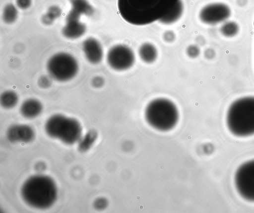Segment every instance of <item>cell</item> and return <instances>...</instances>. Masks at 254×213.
<instances>
[{
    "label": "cell",
    "instance_id": "6da1fadb",
    "mask_svg": "<svg viewBox=\"0 0 254 213\" xmlns=\"http://www.w3.org/2000/svg\"><path fill=\"white\" fill-rule=\"evenodd\" d=\"M179 0H118V8L126 22L141 26L158 21Z\"/></svg>",
    "mask_w": 254,
    "mask_h": 213
},
{
    "label": "cell",
    "instance_id": "7a4b0ae2",
    "mask_svg": "<svg viewBox=\"0 0 254 213\" xmlns=\"http://www.w3.org/2000/svg\"><path fill=\"white\" fill-rule=\"evenodd\" d=\"M21 195L29 206L46 209L55 203L58 190L55 181L49 176L36 175L28 178L23 184Z\"/></svg>",
    "mask_w": 254,
    "mask_h": 213
},
{
    "label": "cell",
    "instance_id": "3957f363",
    "mask_svg": "<svg viewBox=\"0 0 254 213\" xmlns=\"http://www.w3.org/2000/svg\"><path fill=\"white\" fill-rule=\"evenodd\" d=\"M227 127L238 137L254 135V96L239 98L229 106L226 113Z\"/></svg>",
    "mask_w": 254,
    "mask_h": 213
},
{
    "label": "cell",
    "instance_id": "277c9868",
    "mask_svg": "<svg viewBox=\"0 0 254 213\" xmlns=\"http://www.w3.org/2000/svg\"><path fill=\"white\" fill-rule=\"evenodd\" d=\"M145 118L147 123L160 131H168L178 122L179 113L175 103L166 98L151 100L145 109Z\"/></svg>",
    "mask_w": 254,
    "mask_h": 213
},
{
    "label": "cell",
    "instance_id": "5b68a950",
    "mask_svg": "<svg viewBox=\"0 0 254 213\" xmlns=\"http://www.w3.org/2000/svg\"><path fill=\"white\" fill-rule=\"evenodd\" d=\"M47 134L66 144L78 142L82 137V129L79 122L75 119L62 114H55L50 117L45 124Z\"/></svg>",
    "mask_w": 254,
    "mask_h": 213
},
{
    "label": "cell",
    "instance_id": "8992f818",
    "mask_svg": "<svg viewBox=\"0 0 254 213\" xmlns=\"http://www.w3.org/2000/svg\"><path fill=\"white\" fill-rule=\"evenodd\" d=\"M75 58L66 53H59L48 60L47 68L49 75L55 80L64 82L72 79L78 71Z\"/></svg>",
    "mask_w": 254,
    "mask_h": 213
},
{
    "label": "cell",
    "instance_id": "52a82bcc",
    "mask_svg": "<svg viewBox=\"0 0 254 213\" xmlns=\"http://www.w3.org/2000/svg\"><path fill=\"white\" fill-rule=\"evenodd\" d=\"M234 182L239 194L244 199L254 202V159L239 167L235 174Z\"/></svg>",
    "mask_w": 254,
    "mask_h": 213
},
{
    "label": "cell",
    "instance_id": "ba28073f",
    "mask_svg": "<svg viewBox=\"0 0 254 213\" xmlns=\"http://www.w3.org/2000/svg\"><path fill=\"white\" fill-rule=\"evenodd\" d=\"M106 58L110 67L117 71L129 69L135 61V56L132 49L121 44L112 46L109 50Z\"/></svg>",
    "mask_w": 254,
    "mask_h": 213
},
{
    "label": "cell",
    "instance_id": "9c48e42d",
    "mask_svg": "<svg viewBox=\"0 0 254 213\" xmlns=\"http://www.w3.org/2000/svg\"><path fill=\"white\" fill-rule=\"evenodd\" d=\"M231 9L226 4L214 2L204 5L198 13L199 20L208 25H215L224 22L230 16Z\"/></svg>",
    "mask_w": 254,
    "mask_h": 213
},
{
    "label": "cell",
    "instance_id": "30bf717a",
    "mask_svg": "<svg viewBox=\"0 0 254 213\" xmlns=\"http://www.w3.org/2000/svg\"><path fill=\"white\" fill-rule=\"evenodd\" d=\"M35 137L34 129L26 124L12 125L6 132L7 140L12 143H29L34 139Z\"/></svg>",
    "mask_w": 254,
    "mask_h": 213
},
{
    "label": "cell",
    "instance_id": "8fae6325",
    "mask_svg": "<svg viewBox=\"0 0 254 213\" xmlns=\"http://www.w3.org/2000/svg\"><path fill=\"white\" fill-rule=\"evenodd\" d=\"M82 49L86 59L92 64L100 63L103 58V50L98 41L93 38L86 39L83 43Z\"/></svg>",
    "mask_w": 254,
    "mask_h": 213
},
{
    "label": "cell",
    "instance_id": "7c38bea8",
    "mask_svg": "<svg viewBox=\"0 0 254 213\" xmlns=\"http://www.w3.org/2000/svg\"><path fill=\"white\" fill-rule=\"evenodd\" d=\"M85 30V26L78 20L77 15L71 14L63 29V34L67 38L75 39L82 36Z\"/></svg>",
    "mask_w": 254,
    "mask_h": 213
},
{
    "label": "cell",
    "instance_id": "4fadbf2b",
    "mask_svg": "<svg viewBox=\"0 0 254 213\" xmlns=\"http://www.w3.org/2000/svg\"><path fill=\"white\" fill-rule=\"evenodd\" d=\"M43 109V105L40 101L35 98H29L21 104L20 112L23 117L31 119L39 116Z\"/></svg>",
    "mask_w": 254,
    "mask_h": 213
},
{
    "label": "cell",
    "instance_id": "5bb4252c",
    "mask_svg": "<svg viewBox=\"0 0 254 213\" xmlns=\"http://www.w3.org/2000/svg\"><path fill=\"white\" fill-rule=\"evenodd\" d=\"M184 11V4L182 0H179L170 10L158 21L165 25H170L179 20Z\"/></svg>",
    "mask_w": 254,
    "mask_h": 213
},
{
    "label": "cell",
    "instance_id": "9a60e30c",
    "mask_svg": "<svg viewBox=\"0 0 254 213\" xmlns=\"http://www.w3.org/2000/svg\"><path fill=\"white\" fill-rule=\"evenodd\" d=\"M138 54L140 59L146 64L154 63L158 57L157 48L150 42H144L141 44L138 49Z\"/></svg>",
    "mask_w": 254,
    "mask_h": 213
},
{
    "label": "cell",
    "instance_id": "2e32d148",
    "mask_svg": "<svg viewBox=\"0 0 254 213\" xmlns=\"http://www.w3.org/2000/svg\"><path fill=\"white\" fill-rule=\"evenodd\" d=\"M18 102V96L13 90H6L2 92L0 95V105L5 109H11L14 107Z\"/></svg>",
    "mask_w": 254,
    "mask_h": 213
},
{
    "label": "cell",
    "instance_id": "e0dca14e",
    "mask_svg": "<svg viewBox=\"0 0 254 213\" xmlns=\"http://www.w3.org/2000/svg\"><path fill=\"white\" fill-rule=\"evenodd\" d=\"M97 135L95 131L88 132L78 142V148L81 151H86L90 148L95 142Z\"/></svg>",
    "mask_w": 254,
    "mask_h": 213
},
{
    "label": "cell",
    "instance_id": "ac0fdd59",
    "mask_svg": "<svg viewBox=\"0 0 254 213\" xmlns=\"http://www.w3.org/2000/svg\"><path fill=\"white\" fill-rule=\"evenodd\" d=\"M220 30L224 36L232 37L238 33L239 26L234 21H227L222 25Z\"/></svg>",
    "mask_w": 254,
    "mask_h": 213
},
{
    "label": "cell",
    "instance_id": "d6986e66",
    "mask_svg": "<svg viewBox=\"0 0 254 213\" xmlns=\"http://www.w3.org/2000/svg\"><path fill=\"white\" fill-rule=\"evenodd\" d=\"M5 14L4 15L5 21L8 23L13 22L16 17V10L12 6H8L6 9Z\"/></svg>",
    "mask_w": 254,
    "mask_h": 213
},
{
    "label": "cell",
    "instance_id": "ffe728a7",
    "mask_svg": "<svg viewBox=\"0 0 254 213\" xmlns=\"http://www.w3.org/2000/svg\"><path fill=\"white\" fill-rule=\"evenodd\" d=\"M186 53L189 57L195 58L199 55L200 50L197 46L190 45L187 48Z\"/></svg>",
    "mask_w": 254,
    "mask_h": 213
},
{
    "label": "cell",
    "instance_id": "44dd1931",
    "mask_svg": "<svg viewBox=\"0 0 254 213\" xmlns=\"http://www.w3.org/2000/svg\"><path fill=\"white\" fill-rule=\"evenodd\" d=\"M163 37L164 41L170 43L175 40V35L173 31L168 30L164 33Z\"/></svg>",
    "mask_w": 254,
    "mask_h": 213
},
{
    "label": "cell",
    "instance_id": "7402d4cb",
    "mask_svg": "<svg viewBox=\"0 0 254 213\" xmlns=\"http://www.w3.org/2000/svg\"><path fill=\"white\" fill-rule=\"evenodd\" d=\"M105 201L103 199H99L96 200L94 203V207L95 208L100 210L103 209L105 206Z\"/></svg>",
    "mask_w": 254,
    "mask_h": 213
},
{
    "label": "cell",
    "instance_id": "603a6c76",
    "mask_svg": "<svg viewBox=\"0 0 254 213\" xmlns=\"http://www.w3.org/2000/svg\"><path fill=\"white\" fill-rule=\"evenodd\" d=\"M205 55L207 58H212L214 55V53L212 50L208 49L206 51Z\"/></svg>",
    "mask_w": 254,
    "mask_h": 213
},
{
    "label": "cell",
    "instance_id": "cb8c5ba5",
    "mask_svg": "<svg viewBox=\"0 0 254 213\" xmlns=\"http://www.w3.org/2000/svg\"><path fill=\"white\" fill-rule=\"evenodd\" d=\"M19 5L21 6L24 7L27 6L29 4L28 0H18Z\"/></svg>",
    "mask_w": 254,
    "mask_h": 213
}]
</instances>
